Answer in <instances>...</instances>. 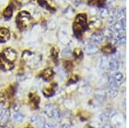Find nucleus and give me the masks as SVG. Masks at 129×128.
<instances>
[{"label": "nucleus", "instance_id": "obj_1", "mask_svg": "<svg viewBox=\"0 0 129 128\" xmlns=\"http://www.w3.org/2000/svg\"><path fill=\"white\" fill-rule=\"evenodd\" d=\"M22 59L29 68H36L41 65V57L29 51H24L22 55Z\"/></svg>", "mask_w": 129, "mask_h": 128}, {"label": "nucleus", "instance_id": "obj_2", "mask_svg": "<svg viewBox=\"0 0 129 128\" xmlns=\"http://www.w3.org/2000/svg\"><path fill=\"white\" fill-rule=\"evenodd\" d=\"M32 23V18L29 13L27 11H22L18 14L16 16V25L21 30L28 28Z\"/></svg>", "mask_w": 129, "mask_h": 128}, {"label": "nucleus", "instance_id": "obj_3", "mask_svg": "<svg viewBox=\"0 0 129 128\" xmlns=\"http://www.w3.org/2000/svg\"><path fill=\"white\" fill-rule=\"evenodd\" d=\"M111 122L114 126L120 128L124 127L125 122H126V118L122 113H115L111 117Z\"/></svg>", "mask_w": 129, "mask_h": 128}, {"label": "nucleus", "instance_id": "obj_4", "mask_svg": "<svg viewBox=\"0 0 129 128\" xmlns=\"http://www.w3.org/2000/svg\"><path fill=\"white\" fill-rule=\"evenodd\" d=\"M58 37H59V41H61L63 44H68L71 41V37L69 35V33H68V30L66 29V28H61L59 30V33H58Z\"/></svg>", "mask_w": 129, "mask_h": 128}, {"label": "nucleus", "instance_id": "obj_5", "mask_svg": "<svg viewBox=\"0 0 129 128\" xmlns=\"http://www.w3.org/2000/svg\"><path fill=\"white\" fill-rule=\"evenodd\" d=\"M13 62H10L4 57V55H0V70L3 71H10L13 69Z\"/></svg>", "mask_w": 129, "mask_h": 128}, {"label": "nucleus", "instance_id": "obj_6", "mask_svg": "<svg viewBox=\"0 0 129 128\" xmlns=\"http://www.w3.org/2000/svg\"><path fill=\"white\" fill-rule=\"evenodd\" d=\"M3 55L7 60L10 62H14L16 59V52L13 48H10V47H7V48L5 49Z\"/></svg>", "mask_w": 129, "mask_h": 128}, {"label": "nucleus", "instance_id": "obj_7", "mask_svg": "<svg viewBox=\"0 0 129 128\" xmlns=\"http://www.w3.org/2000/svg\"><path fill=\"white\" fill-rule=\"evenodd\" d=\"M38 4L41 7H45L51 11H54L56 10L55 3L53 0H38Z\"/></svg>", "mask_w": 129, "mask_h": 128}, {"label": "nucleus", "instance_id": "obj_8", "mask_svg": "<svg viewBox=\"0 0 129 128\" xmlns=\"http://www.w3.org/2000/svg\"><path fill=\"white\" fill-rule=\"evenodd\" d=\"M58 88V85L56 83H53L52 85L48 86V87L45 88L44 90H42L43 95L46 96V97H51L53 96V95L55 94L56 91V89Z\"/></svg>", "mask_w": 129, "mask_h": 128}, {"label": "nucleus", "instance_id": "obj_9", "mask_svg": "<svg viewBox=\"0 0 129 128\" xmlns=\"http://www.w3.org/2000/svg\"><path fill=\"white\" fill-rule=\"evenodd\" d=\"M84 52L88 55H94L98 53V48L94 43H89L84 47Z\"/></svg>", "mask_w": 129, "mask_h": 128}, {"label": "nucleus", "instance_id": "obj_10", "mask_svg": "<svg viewBox=\"0 0 129 128\" xmlns=\"http://www.w3.org/2000/svg\"><path fill=\"white\" fill-rule=\"evenodd\" d=\"M28 99H29V103L33 108H38L39 102H40V98L37 95L31 93L28 96Z\"/></svg>", "mask_w": 129, "mask_h": 128}, {"label": "nucleus", "instance_id": "obj_11", "mask_svg": "<svg viewBox=\"0 0 129 128\" xmlns=\"http://www.w3.org/2000/svg\"><path fill=\"white\" fill-rule=\"evenodd\" d=\"M53 75H54V72H53V69L52 68H47L41 73V77L45 81H49L50 79H52L53 77Z\"/></svg>", "mask_w": 129, "mask_h": 128}, {"label": "nucleus", "instance_id": "obj_12", "mask_svg": "<svg viewBox=\"0 0 129 128\" xmlns=\"http://www.w3.org/2000/svg\"><path fill=\"white\" fill-rule=\"evenodd\" d=\"M31 122L35 125H36L37 126L41 127L43 125V124L45 123V119L43 117H41V115H33L32 117L30 118Z\"/></svg>", "mask_w": 129, "mask_h": 128}, {"label": "nucleus", "instance_id": "obj_13", "mask_svg": "<svg viewBox=\"0 0 129 128\" xmlns=\"http://www.w3.org/2000/svg\"><path fill=\"white\" fill-rule=\"evenodd\" d=\"M103 38H104L103 34L99 32L94 33L90 37L91 40H92V42L94 43V44H101V43L103 41Z\"/></svg>", "mask_w": 129, "mask_h": 128}, {"label": "nucleus", "instance_id": "obj_14", "mask_svg": "<svg viewBox=\"0 0 129 128\" xmlns=\"http://www.w3.org/2000/svg\"><path fill=\"white\" fill-rule=\"evenodd\" d=\"M75 22L78 24H81V25H83V26H86V23H87L86 15L83 13L78 14V15L76 16V18H75Z\"/></svg>", "mask_w": 129, "mask_h": 128}, {"label": "nucleus", "instance_id": "obj_15", "mask_svg": "<svg viewBox=\"0 0 129 128\" xmlns=\"http://www.w3.org/2000/svg\"><path fill=\"white\" fill-rule=\"evenodd\" d=\"M10 119V111L9 110H5L2 114L0 115V125H5L7 124Z\"/></svg>", "mask_w": 129, "mask_h": 128}, {"label": "nucleus", "instance_id": "obj_16", "mask_svg": "<svg viewBox=\"0 0 129 128\" xmlns=\"http://www.w3.org/2000/svg\"><path fill=\"white\" fill-rule=\"evenodd\" d=\"M119 65H120L119 61L116 59H114V58L111 59L109 61V69L110 71H116V70H118Z\"/></svg>", "mask_w": 129, "mask_h": 128}, {"label": "nucleus", "instance_id": "obj_17", "mask_svg": "<svg viewBox=\"0 0 129 128\" xmlns=\"http://www.w3.org/2000/svg\"><path fill=\"white\" fill-rule=\"evenodd\" d=\"M102 26V21L97 17H92L89 22V28H98Z\"/></svg>", "mask_w": 129, "mask_h": 128}, {"label": "nucleus", "instance_id": "obj_18", "mask_svg": "<svg viewBox=\"0 0 129 128\" xmlns=\"http://www.w3.org/2000/svg\"><path fill=\"white\" fill-rule=\"evenodd\" d=\"M103 36H105L106 38H108L109 40H114V33L112 28H106L103 31Z\"/></svg>", "mask_w": 129, "mask_h": 128}, {"label": "nucleus", "instance_id": "obj_19", "mask_svg": "<svg viewBox=\"0 0 129 128\" xmlns=\"http://www.w3.org/2000/svg\"><path fill=\"white\" fill-rule=\"evenodd\" d=\"M12 119H13V120L16 121V123H22V121L24 120L25 117L22 113H21L20 112L16 111V112L14 113L13 115H12Z\"/></svg>", "mask_w": 129, "mask_h": 128}, {"label": "nucleus", "instance_id": "obj_20", "mask_svg": "<svg viewBox=\"0 0 129 128\" xmlns=\"http://www.w3.org/2000/svg\"><path fill=\"white\" fill-rule=\"evenodd\" d=\"M109 59L107 56L102 57L101 61H100V65H99L100 69L107 70L108 68H109Z\"/></svg>", "mask_w": 129, "mask_h": 128}, {"label": "nucleus", "instance_id": "obj_21", "mask_svg": "<svg viewBox=\"0 0 129 128\" xmlns=\"http://www.w3.org/2000/svg\"><path fill=\"white\" fill-rule=\"evenodd\" d=\"M105 95V91L103 90H102V89H98V90H95V97H96L98 102H103L104 101Z\"/></svg>", "mask_w": 129, "mask_h": 128}, {"label": "nucleus", "instance_id": "obj_22", "mask_svg": "<svg viewBox=\"0 0 129 128\" xmlns=\"http://www.w3.org/2000/svg\"><path fill=\"white\" fill-rule=\"evenodd\" d=\"M12 14H13V7H12L11 5H9L5 10H4L3 16L5 19H10L12 16Z\"/></svg>", "mask_w": 129, "mask_h": 128}, {"label": "nucleus", "instance_id": "obj_23", "mask_svg": "<svg viewBox=\"0 0 129 128\" xmlns=\"http://www.w3.org/2000/svg\"><path fill=\"white\" fill-rule=\"evenodd\" d=\"M54 108H53L52 105L47 104V106L45 107V113L50 118H53V113H54Z\"/></svg>", "mask_w": 129, "mask_h": 128}, {"label": "nucleus", "instance_id": "obj_24", "mask_svg": "<svg viewBox=\"0 0 129 128\" xmlns=\"http://www.w3.org/2000/svg\"><path fill=\"white\" fill-rule=\"evenodd\" d=\"M102 51H103V53H105V54H111L113 52H114V48L112 45L107 44L102 48Z\"/></svg>", "mask_w": 129, "mask_h": 128}, {"label": "nucleus", "instance_id": "obj_25", "mask_svg": "<svg viewBox=\"0 0 129 128\" xmlns=\"http://www.w3.org/2000/svg\"><path fill=\"white\" fill-rule=\"evenodd\" d=\"M72 55H73V53H72L71 48H69V47L64 48L63 52H62V57L64 58V59H70Z\"/></svg>", "mask_w": 129, "mask_h": 128}, {"label": "nucleus", "instance_id": "obj_26", "mask_svg": "<svg viewBox=\"0 0 129 128\" xmlns=\"http://www.w3.org/2000/svg\"><path fill=\"white\" fill-rule=\"evenodd\" d=\"M99 15L101 16L102 18H106L109 16V10L108 8H105V7H102L100 9V11H99Z\"/></svg>", "mask_w": 129, "mask_h": 128}, {"label": "nucleus", "instance_id": "obj_27", "mask_svg": "<svg viewBox=\"0 0 129 128\" xmlns=\"http://www.w3.org/2000/svg\"><path fill=\"white\" fill-rule=\"evenodd\" d=\"M74 14H75V10L72 7H68L66 10V11H64V16H66L68 19H71L74 16Z\"/></svg>", "mask_w": 129, "mask_h": 128}, {"label": "nucleus", "instance_id": "obj_28", "mask_svg": "<svg viewBox=\"0 0 129 128\" xmlns=\"http://www.w3.org/2000/svg\"><path fill=\"white\" fill-rule=\"evenodd\" d=\"M114 79L115 80V82H117V83H120V82L123 81V79H124L123 74H122L121 72H116L114 76Z\"/></svg>", "mask_w": 129, "mask_h": 128}, {"label": "nucleus", "instance_id": "obj_29", "mask_svg": "<svg viewBox=\"0 0 129 128\" xmlns=\"http://www.w3.org/2000/svg\"><path fill=\"white\" fill-rule=\"evenodd\" d=\"M109 89L110 90H118V83L115 82L114 77H109Z\"/></svg>", "mask_w": 129, "mask_h": 128}, {"label": "nucleus", "instance_id": "obj_30", "mask_svg": "<svg viewBox=\"0 0 129 128\" xmlns=\"http://www.w3.org/2000/svg\"><path fill=\"white\" fill-rule=\"evenodd\" d=\"M108 95H109V96L110 98H115L116 96H118V90H110V89H109V92H108Z\"/></svg>", "mask_w": 129, "mask_h": 128}, {"label": "nucleus", "instance_id": "obj_31", "mask_svg": "<svg viewBox=\"0 0 129 128\" xmlns=\"http://www.w3.org/2000/svg\"><path fill=\"white\" fill-rule=\"evenodd\" d=\"M58 53H59V49L56 48V47H53L51 50V54H52V58L53 59H56L58 58Z\"/></svg>", "mask_w": 129, "mask_h": 128}, {"label": "nucleus", "instance_id": "obj_32", "mask_svg": "<svg viewBox=\"0 0 129 128\" xmlns=\"http://www.w3.org/2000/svg\"><path fill=\"white\" fill-rule=\"evenodd\" d=\"M73 55L77 58H82L83 57V52L80 48H76L73 52Z\"/></svg>", "mask_w": 129, "mask_h": 128}, {"label": "nucleus", "instance_id": "obj_33", "mask_svg": "<svg viewBox=\"0 0 129 128\" xmlns=\"http://www.w3.org/2000/svg\"><path fill=\"white\" fill-rule=\"evenodd\" d=\"M100 119H101L102 122L106 123L109 119V115L108 114V113H103V114H102L101 116H100Z\"/></svg>", "mask_w": 129, "mask_h": 128}, {"label": "nucleus", "instance_id": "obj_34", "mask_svg": "<svg viewBox=\"0 0 129 128\" xmlns=\"http://www.w3.org/2000/svg\"><path fill=\"white\" fill-rule=\"evenodd\" d=\"M64 68H66V70H68V71L72 70V62H70V61H66V63H64Z\"/></svg>", "mask_w": 129, "mask_h": 128}, {"label": "nucleus", "instance_id": "obj_35", "mask_svg": "<svg viewBox=\"0 0 129 128\" xmlns=\"http://www.w3.org/2000/svg\"><path fill=\"white\" fill-rule=\"evenodd\" d=\"M78 76H76V75H74L73 77H72L70 79L69 84H70V83H75V82H78Z\"/></svg>", "mask_w": 129, "mask_h": 128}, {"label": "nucleus", "instance_id": "obj_36", "mask_svg": "<svg viewBox=\"0 0 129 128\" xmlns=\"http://www.w3.org/2000/svg\"><path fill=\"white\" fill-rule=\"evenodd\" d=\"M107 2V0H97L96 4L99 7H103V5H105V3Z\"/></svg>", "mask_w": 129, "mask_h": 128}, {"label": "nucleus", "instance_id": "obj_37", "mask_svg": "<svg viewBox=\"0 0 129 128\" xmlns=\"http://www.w3.org/2000/svg\"><path fill=\"white\" fill-rule=\"evenodd\" d=\"M5 101V96L4 94H2L1 92H0V103L4 102Z\"/></svg>", "mask_w": 129, "mask_h": 128}, {"label": "nucleus", "instance_id": "obj_38", "mask_svg": "<svg viewBox=\"0 0 129 128\" xmlns=\"http://www.w3.org/2000/svg\"><path fill=\"white\" fill-rule=\"evenodd\" d=\"M59 128H71V125L69 124H63V125H60Z\"/></svg>", "mask_w": 129, "mask_h": 128}, {"label": "nucleus", "instance_id": "obj_39", "mask_svg": "<svg viewBox=\"0 0 129 128\" xmlns=\"http://www.w3.org/2000/svg\"><path fill=\"white\" fill-rule=\"evenodd\" d=\"M41 128H52V126L49 125L48 123H44L42 126H41Z\"/></svg>", "mask_w": 129, "mask_h": 128}, {"label": "nucleus", "instance_id": "obj_40", "mask_svg": "<svg viewBox=\"0 0 129 128\" xmlns=\"http://www.w3.org/2000/svg\"><path fill=\"white\" fill-rule=\"evenodd\" d=\"M80 1H81V0H72V2L75 5H79Z\"/></svg>", "mask_w": 129, "mask_h": 128}, {"label": "nucleus", "instance_id": "obj_41", "mask_svg": "<svg viewBox=\"0 0 129 128\" xmlns=\"http://www.w3.org/2000/svg\"><path fill=\"white\" fill-rule=\"evenodd\" d=\"M18 2L22 5V4H26V3H28L29 2V0H17Z\"/></svg>", "mask_w": 129, "mask_h": 128}, {"label": "nucleus", "instance_id": "obj_42", "mask_svg": "<svg viewBox=\"0 0 129 128\" xmlns=\"http://www.w3.org/2000/svg\"><path fill=\"white\" fill-rule=\"evenodd\" d=\"M103 128H114L112 125H109V124H106V125H103Z\"/></svg>", "mask_w": 129, "mask_h": 128}, {"label": "nucleus", "instance_id": "obj_43", "mask_svg": "<svg viewBox=\"0 0 129 128\" xmlns=\"http://www.w3.org/2000/svg\"><path fill=\"white\" fill-rule=\"evenodd\" d=\"M113 2H114V0H109V1H108V3L111 4V3H113Z\"/></svg>", "mask_w": 129, "mask_h": 128}, {"label": "nucleus", "instance_id": "obj_44", "mask_svg": "<svg viewBox=\"0 0 129 128\" xmlns=\"http://www.w3.org/2000/svg\"><path fill=\"white\" fill-rule=\"evenodd\" d=\"M2 110H3V109L0 108V115H1V114H2V113H3V111H2Z\"/></svg>", "mask_w": 129, "mask_h": 128}, {"label": "nucleus", "instance_id": "obj_45", "mask_svg": "<svg viewBox=\"0 0 129 128\" xmlns=\"http://www.w3.org/2000/svg\"><path fill=\"white\" fill-rule=\"evenodd\" d=\"M85 128H93V127H91V126H89V125H88V126H86Z\"/></svg>", "mask_w": 129, "mask_h": 128}, {"label": "nucleus", "instance_id": "obj_46", "mask_svg": "<svg viewBox=\"0 0 129 128\" xmlns=\"http://www.w3.org/2000/svg\"><path fill=\"white\" fill-rule=\"evenodd\" d=\"M0 128H6V127H5V126H2V127H0Z\"/></svg>", "mask_w": 129, "mask_h": 128}, {"label": "nucleus", "instance_id": "obj_47", "mask_svg": "<svg viewBox=\"0 0 129 128\" xmlns=\"http://www.w3.org/2000/svg\"><path fill=\"white\" fill-rule=\"evenodd\" d=\"M26 128H33V127H26Z\"/></svg>", "mask_w": 129, "mask_h": 128}]
</instances>
